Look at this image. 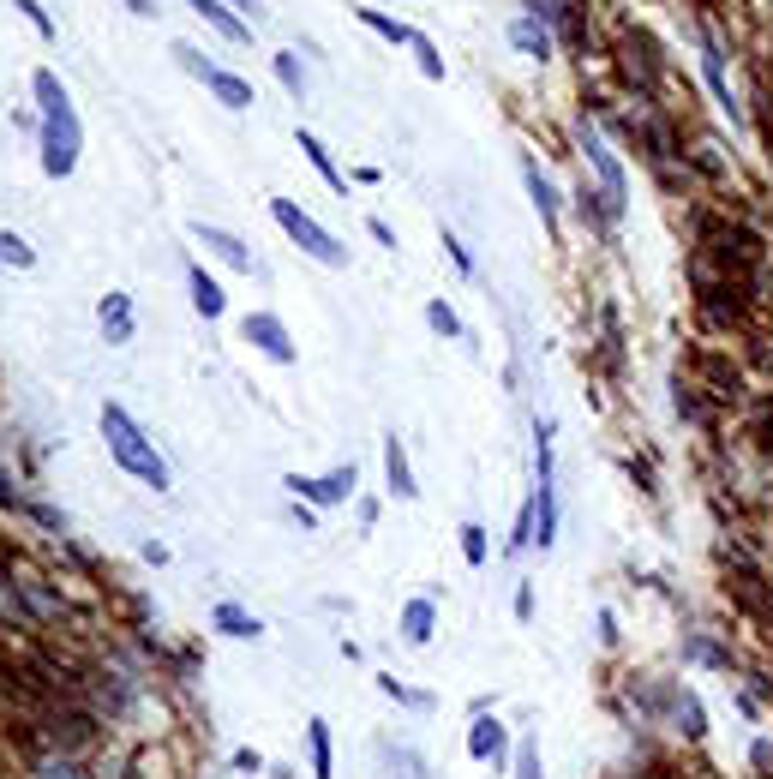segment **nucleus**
<instances>
[{"label": "nucleus", "instance_id": "obj_1", "mask_svg": "<svg viewBox=\"0 0 773 779\" xmlns=\"http://www.w3.org/2000/svg\"><path fill=\"white\" fill-rule=\"evenodd\" d=\"M30 90H36V102H42V174H48V180H66V174L78 168V150H84L72 96H66V84H60L48 66L30 78Z\"/></svg>", "mask_w": 773, "mask_h": 779}, {"label": "nucleus", "instance_id": "obj_2", "mask_svg": "<svg viewBox=\"0 0 773 779\" xmlns=\"http://www.w3.org/2000/svg\"><path fill=\"white\" fill-rule=\"evenodd\" d=\"M102 438H108V456H114L132 480H144V486L168 492V462L156 456V444L132 426V414H126L120 402H102Z\"/></svg>", "mask_w": 773, "mask_h": 779}, {"label": "nucleus", "instance_id": "obj_3", "mask_svg": "<svg viewBox=\"0 0 773 779\" xmlns=\"http://www.w3.org/2000/svg\"><path fill=\"white\" fill-rule=\"evenodd\" d=\"M270 216H276V228H282V234H288L306 258H318V264H330V270H342V264H348V246H336V234H324V228H318V222H312L294 198H270Z\"/></svg>", "mask_w": 773, "mask_h": 779}, {"label": "nucleus", "instance_id": "obj_4", "mask_svg": "<svg viewBox=\"0 0 773 779\" xmlns=\"http://www.w3.org/2000/svg\"><path fill=\"white\" fill-rule=\"evenodd\" d=\"M174 54H180V66H186L192 78H204V90H216V102H222V108H252V102H258L246 78L222 72V66H216V60H204V54H198L192 42H174Z\"/></svg>", "mask_w": 773, "mask_h": 779}, {"label": "nucleus", "instance_id": "obj_5", "mask_svg": "<svg viewBox=\"0 0 773 779\" xmlns=\"http://www.w3.org/2000/svg\"><path fill=\"white\" fill-rule=\"evenodd\" d=\"M246 342H252L258 354H270L276 366H288V360H294V342H288V324H282L276 312H252V318H246Z\"/></svg>", "mask_w": 773, "mask_h": 779}, {"label": "nucleus", "instance_id": "obj_6", "mask_svg": "<svg viewBox=\"0 0 773 779\" xmlns=\"http://www.w3.org/2000/svg\"><path fill=\"white\" fill-rule=\"evenodd\" d=\"M582 150H588V162H594L600 180H606V216H624V168L612 162V150H606L594 132H582Z\"/></svg>", "mask_w": 773, "mask_h": 779}, {"label": "nucleus", "instance_id": "obj_7", "mask_svg": "<svg viewBox=\"0 0 773 779\" xmlns=\"http://www.w3.org/2000/svg\"><path fill=\"white\" fill-rule=\"evenodd\" d=\"M288 492H294V498H312V504H342V498L354 492V468H336V474H324V480L288 474Z\"/></svg>", "mask_w": 773, "mask_h": 779}, {"label": "nucleus", "instance_id": "obj_8", "mask_svg": "<svg viewBox=\"0 0 773 779\" xmlns=\"http://www.w3.org/2000/svg\"><path fill=\"white\" fill-rule=\"evenodd\" d=\"M192 234H198V240H204V246H210V252L222 258V264H234V270H252V252H246V246H240V240H234L228 228H210V222H192Z\"/></svg>", "mask_w": 773, "mask_h": 779}, {"label": "nucleus", "instance_id": "obj_9", "mask_svg": "<svg viewBox=\"0 0 773 779\" xmlns=\"http://www.w3.org/2000/svg\"><path fill=\"white\" fill-rule=\"evenodd\" d=\"M96 318H102V336H108V342H132V294H102Z\"/></svg>", "mask_w": 773, "mask_h": 779}, {"label": "nucleus", "instance_id": "obj_10", "mask_svg": "<svg viewBox=\"0 0 773 779\" xmlns=\"http://www.w3.org/2000/svg\"><path fill=\"white\" fill-rule=\"evenodd\" d=\"M384 480H390V492H396V498H414V492H420V486H414V468H408V450H402V438H396V432L384 438Z\"/></svg>", "mask_w": 773, "mask_h": 779}, {"label": "nucleus", "instance_id": "obj_11", "mask_svg": "<svg viewBox=\"0 0 773 779\" xmlns=\"http://www.w3.org/2000/svg\"><path fill=\"white\" fill-rule=\"evenodd\" d=\"M522 180H528V198H534V210L546 216V228H558V192H552V180L540 174V162H522Z\"/></svg>", "mask_w": 773, "mask_h": 779}, {"label": "nucleus", "instance_id": "obj_12", "mask_svg": "<svg viewBox=\"0 0 773 779\" xmlns=\"http://www.w3.org/2000/svg\"><path fill=\"white\" fill-rule=\"evenodd\" d=\"M468 756H474V762H498V756H504V726H498V720H474Z\"/></svg>", "mask_w": 773, "mask_h": 779}, {"label": "nucleus", "instance_id": "obj_13", "mask_svg": "<svg viewBox=\"0 0 773 779\" xmlns=\"http://www.w3.org/2000/svg\"><path fill=\"white\" fill-rule=\"evenodd\" d=\"M192 12H198L210 30H222L228 42H246V36H252V30H246V18H234V12H228V6H216V0H192Z\"/></svg>", "mask_w": 773, "mask_h": 779}, {"label": "nucleus", "instance_id": "obj_14", "mask_svg": "<svg viewBox=\"0 0 773 779\" xmlns=\"http://www.w3.org/2000/svg\"><path fill=\"white\" fill-rule=\"evenodd\" d=\"M192 306L204 312V318H222V288H216V276H204V264H192Z\"/></svg>", "mask_w": 773, "mask_h": 779}, {"label": "nucleus", "instance_id": "obj_15", "mask_svg": "<svg viewBox=\"0 0 773 779\" xmlns=\"http://www.w3.org/2000/svg\"><path fill=\"white\" fill-rule=\"evenodd\" d=\"M216 630H222V636H240V642H246V636H258L264 624H258L252 612H240L234 600H222V606H216Z\"/></svg>", "mask_w": 773, "mask_h": 779}, {"label": "nucleus", "instance_id": "obj_16", "mask_svg": "<svg viewBox=\"0 0 773 779\" xmlns=\"http://www.w3.org/2000/svg\"><path fill=\"white\" fill-rule=\"evenodd\" d=\"M360 24H366V30H378L384 42H414V36H420L414 24H402V18H384V12H372V6H360Z\"/></svg>", "mask_w": 773, "mask_h": 779}, {"label": "nucleus", "instance_id": "obj_17", "mask_svg": "<svg viewBox=\"0 0 773 779\" xmlns=\"http://www.w3.org/2000/svg\"><path fill=\"white\" fill-rule=\"evenodd\" d=\"M300 150H306V162H312V168H318V174H324V180H330L336 192H348V180L336 174V162H330V150H324V144H318L312 132H300Z\"/></svg>", "mask_w": 773, "mask_h": 779}, {"label": "nucleus", "instance_id": "obj_18", "mask_svg": "<svg viewBox=\"0 0 773 779\" xmlns=\"http://www.w3.org/2000/svg\"><path fill=\"white\" fill-rule=\"evenodd\" d=\"M402 636H408V642H426V636H432V600H414V606L402 612Z\"/></svg>", "mask_w": 773, "mask_h": 779}, {"label": "nucleus", "instance_id": "obj_19", "mask_svg": "<svg viewBox=\"0 0 773 779\" xmlns=\"http://www.w3.org/2000/svg\"><path fill=\"white\" fill-rule=\"evenodd\" d=\"M306 738H312V774L330 779V726H324V720H312V732H306Z\"/></svg>", "mask_w": 773, "mask_h": 779}, {"label": "nucleus", "instance_id": "obj_20", "mask_svg": "<svg viewBox=\"0 0 773 779\" xmlns=\"http://www.w3.org/2000/svg\"><path fill=\"white\" fill-rule=\"evenodd\" d=\"M510 36H516V48H522V54H534V60H546V54H552V36H546V30H534V24H516Z\"/></svg>", "mask_w": 773, "mask_h": 779}, {"label": "nucleus", "instance_id": "obj_21", "mask_svg": "<svg viewBox=\"0 0 773 779\" xmlns=\"http://www.w3.org/2000/svg\"><path fill=\"white\" fill-rule=\"evenodd\" d=\"M426 324H432L438 336H450V342H462V318H456V312H450L444 300H432V306H426Z\"/></svg>", "mask_w": 773, "mask_h": 779}, {"label": "nucleus", "instance_id": "obj_22", "mask_svg": "<svg viewBox=\"0 0 773 779\" xmlns=\"http://www.w3.org/2000/svg\"><path fill=\"white\" fill-rule=\"evenodd\" d=\"M0 264H12V270H30V264H36L30 240H18V234H0Z\"/></svg>", "mask_w": 773, "mask_h": 779}, {"label": "nucleus", "instance_id": "obj_23", "mask_svg": "<svg viewBox=\"0 0 773 779\" xmlns=\"http://www.w3.org/2000/svg\"><path fill=\"white\" fill-rule=\"evenodd\" d=\"M408 48H414V54H420V72H426V78H432V84H438V78H444V60H438V48H432V42H426V36H414V42H408Z\"/></svg>", "mask_w": 773, "mask_h": 779}, {"label": "nucleus", "instance_id": "obj_24", "mask_svg": "<svg viewBox=\"0 0 773 779\" xmlns=\"http://www.w3.org/2000/svg\"><path fill=\"white\" fill-rule=\"evenodd\" d=\"M276 78L288 84V96H300V90H306V72H300V60H294V54H276Z\"/></svg>", "mask_w": 773, "mask_h": 779}, {"label": "nucleus", "instance_id": "obj_25", "mask_svg": "<svg viewBox=\"0 0 773 779\" xmlns=\"http://www.w3.org/2000/svg\"><path fill=\"white\" fill-rule=\"evenodd\" d=\"M462 558H468V564H486V528H480V522L462 528Z\"/></svg>", "mask_w": 773, "mask_h": 779}, {"label": "nucleus", "instance_id": "obj_26", "mask_svg": "<svg viewBox=\"0 0 773 779\" xmlns=\"http://www.w3.org/2000/svg\"><path fill=\"white\" fill-rule=\"evenodd\" d=\"M516 779H546V774H540V750H534V744L516 750Z\"/></svg>", "mask_w": 773, "mask_h": 779}, {"label": "nucleus", "instance_id": "obj_27", "mask_svg": "<svg viewBox=\"0 0 773 779\" xmlns=\"http://www.w3.org/2000/svg\"><path fill=\"white\" fill-rule=\"evenodd\" d=\"M12 6H18V12H24V18H30V24H36L42 36H48V42H54V24H48V12H42L36 0H12Z\"/></svg>", "mask_w": 773, "mask_h": 779}, {"label": "nucleus", "instance_id": "obj_28", "mask_svg": "<svg viewBox=\"0 0 773 779\" xmlns=\"http://www.w3.org/2000/svg\"><path fill=\"white\" fill-rule=\"evenodd\" d=\"M42 779H84V774H78V762H60V756H54V762H42Z\"/></svg>", "mask_w": 773, "mask_h": 779}, {"label": "nucleus", "instance_id": "obj_29", "mask_svg": "<svg viewBox=\"0 0 773 779\" xmlns=\"http://www.w3.org/2000/svg\"><path fill=\"white\" fill-rule=\"evenodd\" d=\"M366 228H372V240H378V246H390V252H396V234H390V222H378V216H372Z\"/></svg>", "mask_w": 773, "mask_h": 779}]
</instances>
